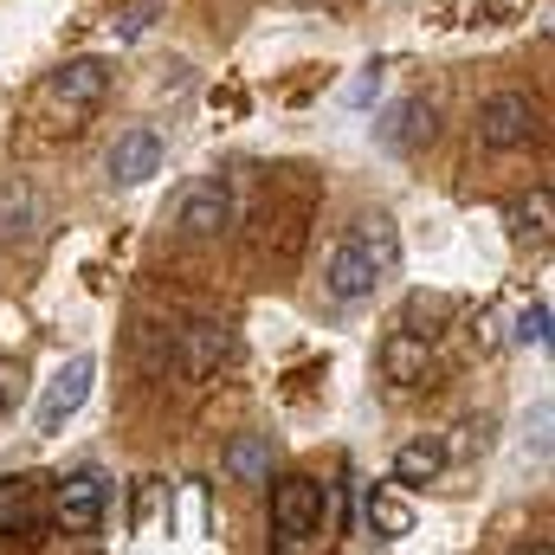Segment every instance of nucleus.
<instances>
[{"label": "nucleus", "mask_w": 555, "mask_h": 555, "mask_svg": "<svg viewBox=\"0 0 555 555\" xmlns=\"http://www.w3.org/2000/svg\"><path fill=\"white\" fill-rule=\"evenodd\" d=\"M323 524H330V491H323L317 478H278L272 485L278 550H304V543H317Z\"/></svg>", "instance_id": "1"}, {"label": "nucleus", "mask_w": 555, "mask_h": 555, "mask_svg": "<svg viewBox=\"0 0 555 555\" xmlns=\"http://www.w3.org/2000/svg\"><path fill=\"white\" fill-rule=\"evenodd\" d=\"M537 137H543V111H537L524 91L485 98V111H478V142H485V149H530Z\"/></svg>", "instance_id": "2"}, {"label": "nucleus", "mask_w": 555, "mask_h": 555, "mask_svg": "<svg viewBox=\"0 0 555 555\" xmlns=\"http://www.w3.org/2000/svg\"><path fill=\"white\" fill-rule=\"evenodd\" d=\"M104 511H111V485L98 472H72V478L52 485V524L65 537H91L104 524Z\"/></svg>", "instance_id": "3"}, {"label": "nucleus", "mask_w": 555, "mask_h": 555, "mask_svg": "<svg viewBox=\"0 0 555 555\" xmlns=\"http://www.w3.org/2000/svg\"><path fill=\"white\" fill-rule=\"evenodd\" d=\"M91 375H98V362H91V356H72V362L46 382L33 426H39V433H65V420L78 414V408H85V395H91Z\"/></svg>", "instance_id": "4"}, {"label": "nucleus", "mask_w": 555, "mask_h": 555, "mask_svg": "<svg viewBox=\"0 0 555 555\" xmlns=\"http://www.w3.org/2000/svg\"><path fill=\"white\" fill-rule=\"evenodd\" d=\"M46 524H52V504L39 498V478H0V537L39 543Z\"/></svg>", "instance_id": "5"}, {"label": "nucleus", "mask_w": 555, "mask_h": 555, "mask_svg": "<svg viewBox=\"0 0 555 555\" xmlns=\"http://www.w3.org/2000/svg\"><path fill=\"white\" fill-rule=\"evenodd\" d=\"M175 227H181V240H220V233L233 227V194H227V181H201V188H188Z\"/></svg>", "instance_id": "6"}, {"label": "nucleus", "mask_w": 555, "mask_h": 555, "mask_svg": "<svg viewBox=\"0 0 555 555\" xmlns=\"http://www.w3.org/2000/svg\"><path fill=\"white\" fill-rule=\"evenodd\" d=\"M104 91H111V65H104V59H72V65L52 72V104L72 111V117H78V111H98Z\"/></svg>", "instance_id": "7"}, {"label": "nucleus", "mask_w": 555, "mask_h": 555, "mask_svg": "<svg viewBox=\"0 0 555 555\" xmlns=\"http://www.w3.org/2000/svg\"><path fill=\"white\" fill-rule=\"evenodd\" d=\"M227 356H233V330H227V323H188V330H181V356H175V369H181L188 382H207Z\"/></svg>", "instance_id": "8"}, {"label": "nucleus", "mask_w": 555, "mask_h": 555, "mask_svg": "<svg viewBox=\"0 0 555 555\" xmlns=\"http://www.w3.org/2000/svg\"><path fill=\"white\" fill-rule=\"evenodd\" d=\"M375 284H382V272L369 266V253H362L356 240H343V246L330 253V266H323V291H330L336 304H362Z\"/></svg>", "instance_id": "9"}, {"label": "nucleus", "mask_w": 555, "mask_h": 555, "mask_svg": "<svg viewBox=\"0 0 555 555\" xmlns=\"http://www.w3.org/2000/svg\"><path fill=\"white\" fill-rule=\"evenodd\" d=\"M104 168H111L117 188H142L149 175H162V137H155V130H124Z\"/></svg>", "instance_id": "10"}, {"label": "nucleus", "mask_w": 555, "mask_h": 555, "mask_svg": "<svg viewBox=\"0 0 555 555\" xmlns=\"http://www.w3.org/2000/svg\"><path fill=\"white\" fill-rule=\"evenodd\" d=\"M426 369H433V343H426V336L395 330V336L382 343V375H388L395 388H420V382H426Z\"/></svg>", "instance_id": "11"}, {"label": "nucleus", "mask_w": 555, "mask_h": 555, "mask_svg": "<svg viewBox=\"0 0 555 555\" xmlns=\"http://www.w3.org/2000/svg\"><path fill=\"white\" fill-rule=\"evenodd\" d=\"M433 130H439V124H433V104H395V111H388V124H375V142H382V149H395V155H414V149H426V142H433Z\"/></svg>", "instance_id": "12"}, {"label": "nucleus", "mask_w": 555, "mask_h": 555, "mask_svg": "<svg viewBox=\"0 0 555 555\" xmlns=\"http://www.w3.org/2000/svg\"><path fill=\"white\" fill-rule=\"evenodd\" d=\"M220 465H227L233 485H266V478H272V433H240V439L220 452Z\"/></svg>", "instance_id": "13"}, {"label": "nucleus", "mask_w": 555, "mask_h": 555, "mask_svg": "<svg viewBox=\"0 0 555 555\" xmlns=\"http://www.w3.org/2000/svg\"><path fill=\"white\" fill-rule=\"evenodd\" d=\"M39 233V194L33 181H0V240H33Z\"/></svg>", "instance_id": "14"}, {"label": "nucleus", "mask_w": 555, "mask_h": 555, "mask_svg": "<svg viewBox=\"0 0 555 555\" xmlns=\"http://www.w3.org/2000/svg\"><path fill=\"white\" fill-rule=\"evenodd\" d=\"M349 240H356V246L369 253V266H375L382 278H388L395 266H401V233H395V220H388V214H362Z\"/></svg>", "instance_id": "15"}, {"label": "nucleus", "mask_w": 555, "mask_h": 555, "mask_svg": "<svg viewBox=\"0 0 555 555\" xmlns=\"http://www.w3.org/2000/svg\"><path fill=\"white\" fill-rule=\"evenodd\" d=\"M446 472V446L439 439H408L395 452V485H433Z\"/></svg>", "instance_id": "16"}, {"label": "nucleus", "mask_w": 555, "mask_h": 555, "mask_svg": "<svg viewBox=\"0 0 555 555\" xmlns=\"http://www.w3.org/2000/svg\"><path fill=\"white\" fill-rule=\"evenodd\" d=\"M504 227H511L517 240H550V227H555L550 188H537L530 201H511V207H504Z\"/></svg>", "instance_id": "17"}, {"label": "nucleus", "mask_w": 555, "mask_h": 555, "mask_svg": "<svg viewBox=\"0 0 555 555\" xmlns=\"http://www.w3.org/2000/svg\"><path fill=\"white\" fill-rule=\"evenodd\" d=\"M362 524H369L382 543H395V537H408V530H414V511H408L401 498H382V491H375V498L362 504Z\"/></svg>", "instance_id": "18"}, {"label": "nucleus", "mask_w": 555, "mask_h": 555, "mask_svg": "<svg viewBox=\"0 0 555 555\" xmlns=\"http://www.w3.org/2000/svg\"><path fill=\"white\" fill-rule=\"evenodd\" d=\"M511 343H517V349H543V343H550V304H543V297L517 310V323H511Z\"/></svg>", "instance_id": "19"}, {"label": "nucleus", "mask_w": 555, "mask_h": 555, "mask_svg": "<svg viewBox=\"0 0 555 555\" xmlns=\"http://www.w3.org/2000/svg\"><path fill=\"white\" fill-rule=\"evenodd\" d=\"M168 0H130L124 13H117V39H142L149 26H155V13H162Z\"/></svg>", "instance_id": "20"}, {"label": "nucleus", "mask_w": 555, "mask_h": 555, "mask_svg": "<svg viewBox=\"0 0 555 555\" xmlns=\"http://www.w3.org/2000/svg\"><path fill=\"white\" fill-rule=\"evenodd\" d=\"M452 317V297H414L408 304V330L420 336V323H446Z\"/></svg>", "instance_id": "21"}, {"label": "nucleus", "mask_w": 555, "mask_h": 555, "mask_svg": "<svg viewBox=\"0 0 555 555\" xmlns=\"http://www.w3.org/2000/svg\"><path fill=\"white\" fill-rule=\"evenodd\" d=\"M375 91H382V65H369V72H362V78H356V85H349V104H356V111H362V104H369V98H375Z\"/></svg>", "instance_id": "22"}, {"label": "nucleus", "mask_w": 555, "mask_h": 555, "mask_svg": "<svg viewBox=\"0 0 555 555\" xmlns=\"http://www.w3.org/2000/svg\"><path fill=\"white\" fill-rule=\"evenodd\" d=\"M13 401H20V369H13V362H0V420H7Z\"/></svg>", "instance_id": "23"}]
</instances>
